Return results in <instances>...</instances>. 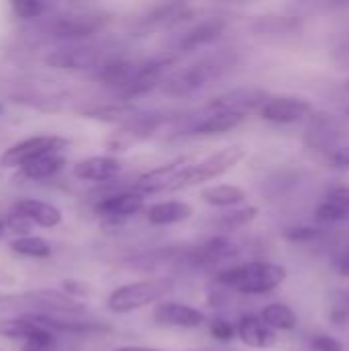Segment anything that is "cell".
<instances>
[{
    "instance_id": "18",
    "label": "cell",
    "mask_w": 349,
    "mask_h": 351,
    "mask_svg": "<svg viewBox=\"0 0 349 351\" xmlns=\"http://www.w3.org/2000/svg\"><path fill=\"white\" fill-rule=\"evenodd\" d=\"M14 212L21 214L23 218H27L31 222V226H41V228H56L62 224V212L60 208H56L49 202L43 199H35V197H25L19 199L14 206Z\"/></svg>"
},
{
    "instance_id": "5",
    "label": "cell",
    "mask_w": 349,
    "mask_h": 351,
    "mask_svg": "<svg viewBox=\"0 0 349 351\" xmlns=\"http://www.w3.org/2000/svg\"><path fill=\"white\" fill-rule=\"evenodd\" d=\"M245 156H247V148L241 146V144H232V146L220 148V150L208 154L206 158H202V160H197L193 165H187L179 173V177L175 179L171 191L187 189V187H193V185L218 179V177L226 175L228 171H232Z\"/></svg>"
},
{
    "instance_id": "11",
    "label": "cell",
    "mask_w": 349,
    "mask_h": 351,
    "mask_svg": "<svg viewBox=\"0 0 349 351\" xmlns=\"http://www.w3.org/2000/svg\"><path fill=\"white\" fill-rule=\"evenodd\" d=\"M39 325L47 327L49 331H62V333H76V335H88V333H109L111 327L107 323L82 317V313H47V315H35L31 317Z\"/></svg>"
},
{
    "instance_id": "6",
    "label": "cell",
    "mask_w": 349,
    "mask_h": 351,
    "mask_svg": "<svg viewBox=\"0 0 349 351\" xmlns=\"http://www.w3.org/2000/svg\"><path fill=\"white\" fill-rule=\"evenodd\" d=\"M68 146H70V140L62 138V136H51V134L31 136V138H25V140L12 144L10 148H6L0 156V165L4 169H21L35 158L53 154V152H62Z\"/></svg>"
},
{
    "instance_id": "34",
    "label": "cell",
    "mask_w": 349,
    "mask_h": 351,
    "mask_svg": "<svg viewBox=\"0 0 349 351\" xmlns=\"http://www.w3.org/2000/svg\"><path fill=\"white\" fill-rule=\"evenodd\" d=\"M210 335L216 339V341H222V343H228L230 339H234L237 335V327L224 319V317H216L212 323H210Z\"/></svg>"
},
{
    "instance_id": "8",
    "label": "cell",
    "mask_w": 349,
    "mask_h": 351,
    "mask_svg": "<svg viewBox=\"0 0 349 351\" xmlns=\"http://www.w3.org/2000/svg\"><path fill=\"white\" fill-rule=\"evenodd\" d=\"M47 68L53 70H64V72H78V70H91L99 68L103 64V53L101 49L93 45H70V47H60L43 58Z\"/></svg>"
},
{
    "instance_id": "37",
    "label": "cell",
    "mask_w": 349,
    "mask_h": 351,
    "mask_svg": "<svg viewBox=\"0 0 349 351\" xmlns=\"http://www.w3.org/2000/svg\"><path fill=\"white\" fill-rule=\"evenodd\" d=\"M62 290H64V294H68V296L74 298V300L88 294V286L82 284V282H78V280H66V282L62 284Z\"/></svg>"
},
{
    "instance_id": "30",
    "label": "cell",
    "mask_w": 349,
    "mask_h": 351,
    "mask_svg": "<svg viewBox=\"0 0 349 351\" xmlns=\"http://www.w3.org/2000/svg\"><path fill=\"white\" fill-rule=\"evenodd\" d=\"M10 251L27 259H47L51 255V245L41 237H19L10 243Z\"/></svg>"
},
{
    "instance_id": "12",
    "label": "cell",
    "mask_w": 349,
    "mask_h": 351,
    "mask_svg": "<svg viewBox=\"0 0 349 351\" xmlns=\"http://www.w3.org/2000/svg\"><path fill=\"white\" fill-rule=\"evenodd\" d=\"M189 165V158H177L171 160L167 165H160L156 169H150L146 173H142L136 183L134 189L140 195H148V193H160V191H171L175 179L179 177V173Z\"/></svg>"
},
{
    "instance_id": "35",
    "label": "cell",
    "mask_w": 349,
    "mask_h": 351,
    "mask_svg": "<svg viewBox=\"0 0 349 351\" xmlns=\"http://www.w3.org/2000/svg\"><path fill=\"white\" fill-rule=\"evenodd\" d=\"M311 350L313 351H344V346L339 339L327 333H319L311 337Z\"/></svg>"
},
{
    "instance_id": "26",
    "label": "cell",
    "mask_w": 349,
    "mask_h": 351,
    "mask_svg": "<svg viewBox=\"0 0 349 351\" xmlns=\"http://www.w3.org/2000/svg\"><path fill=\"white\" fill-rule=\"evenodd\" d=\"M66 165V158L62 152H53V154H45L41 158H35L31 162H27L25 167H21V175L29 181H45L56 177Z\"/></svg>"
},
{
    "instance_id": "24",
    "label": "cell",
    "mask_w": 349,
    "mask_h": 351,
    "mask_svg": "<svg viewBox=\"0 0 349 351\" xmlns=\"http://www.w3.org/2000/svg\"><path fill=\"white\" fill-rule=\"evenodd\" d=\"M191 16V6L187 2H163L152 6L146 16L144 25L150 27H171L177 23H183Z\"/></svg>"
},
{
    "instance_id": "36",
    "label": "cell",
    "mask_w": 349,
    "mask_h": 351,
    "mask_svg": "<svg viewBox=\"0 0 349 351\" xmlns=\"http://www.w3.org/2000/svg\"><path fill=\"white\" fill-rule=\"evenodd\" d=\"M29 228H31V222H29L27 218H23L21 214H16V212H12V214L6 218V230H12V232H16V234L27 237Z\"/></svg>"
},
{
    "instance_id": "31",
    "label": "cell",
    "mask_w": 349,
    "mask_h": 351,
    "mask_svg": "<svg viewBox=\"0 0 349 351\" xmlns=\"http://www.w3.org/2000/svg\"><path fill=\"white\" fill-rule=\"evenodd\" d=\"M257 216H259V208H257V206H245V208L230 210V212L222 214V216L216 220V224H218L220 230L232 232V230H239V228L249 226Z\"/></svg>"
},
{
    "instance_id": "27",
    "label": "cell",
    "mask_w": 349,
    "mask_h": 351,
    "mask_svg": "<svg viewBox=\"0 0 349 351\" xmlns=\"http://www.w3.org/2000/svg\"><path fill=\"white\" fill-rule=\"evenodd\" d=\"M41 329L43 325H39L31 317H6L0 321V337L21 341V343L35 337Z\"/></svg>"
},
{
    "instance_id": "25",
    "label": "cell",
    "mask_w": 349,
    "mask_h": 351,
    "mask_svg": "<svg viewBox=\"0 0 349 351\" xmlns=\"http://www.w3.org/2000/svg\"><path fill=\"white\" fill-rule=\"evenodd\" d=\"M200 197L204 204H208L212 208H237L247 199V191L239 185L220 183V185L204 187Z\"/></svg>"
},
{
    "instance_id": "39",
    "label": "cell",
    "mask_w": 349,
    "mask_h": 351,
    "mask_svg": "<svg viewBox=\"0 0 349 351\" xmlns=\"http://www.w3.org/2000/svg\"><path fill=\"white\" fill-rule=\"evenodd\" d=\"M329 197H337V199H344V202H349V185H337L333 189H329L327 193Z\"/></svg>"
},
{
    "instance_id": "29",
    "label": "cell",
    "mask_w": 349,
    "mask_h": 351,
    "mask_svg": "<svg viewBox=\"0 0 349 351\" xmlns=\"http://www.w3.org/2000/svg\"><path fill=\"white\" fill-rule=\"evenodd\" d=\"M315 218L319 224L323 226H331V224H349V202L337 199V197H325L317 210H315Z\"/></svg>"
},
{
    "instance_id": "3",
    "label": "cell",
    "mask_w": 349,
    "mask_h": 351,
    "mask_svg": "<svg viewBox=\"0 0 349 351\" xmlns=\"http://www.w3.org/2000/svg\"><path fill=\"white\" fill-rule=\"evenodd\" d=\"M306 144L321 158L339 171H349V136L341 123L329 113L317 115L306 132Z\"/></svg>"
},
{
    "instance_id": "44",
    "label": "cell",
    "mask_w": 349,
    "mask_h": 351,
    "mask_svg": "<svg viewBox=\"0 0 349 351\" xmlns=\"http://www.w3.org/2000/svg\"><path fill=\"white\" fill-rule=\"evenodd\" d=\"M2 111H4V105H2V101H0V115H2Z\"/></svg>"
},
{
    "instance_id": "17",
    "label": "cell",
    "mask_w": 349,
    "mask_h": 351,
    "mask_svg": "<svg viewBox=\"0 0 349 351\" xmlns=\"http://www.w3.org/2000/svg\"><path fill=\"white\" fill-rule=\"evenodd\" d=\"M121 173V165L113 156H88L74 165L72 175L78 181H93V183H105L115 179Z\"/></svg>"
},
{
    "instance_id": "28",
    "label": "cell",
    "mask_w": 349,
    "mask_h": 351,
    "mask_svg": "<svg viewBox=\"0 0 349 351\" xmlns=\"http://www.w3.org/2000/svg\"><path fill=\"white\" fill-rule=\"evenodd\" d=\"M259 319L276 333V331H294L298 327V317L296 313L282 304V302H272L267 306H263Z\"/></svg>"
},
{
    "instance_id": "4",
    "label": "cell",
    "mask_w": 349,
    "mask_h": 351,
    "mask_svg": "<svg viewBox=\"0 0 349 351\" xmlns=\"http://www.w3.org/2000/svg\"><path fill=\"white\" fill-rule=\"evenodd\" d=\"M173 288H175V280L171 278H150V280L130 282V284L115 288L109 294L107 306L111 313L130 315V313H136L140 308L160 302L165 296L173 292Z\"/></svg>"
},
{
    "instance_id": "21",
    "label": "cell",
    "mask_w": 349,
    "mask_h": 351,
    "mask_svg": "<svg viewBox=\"0 0 349 351\" xmlns=\"http://www.w3.org/2000/svg\"><path fill=\"white\" fill-rule=\"evenodd\" d=\"M245 119H247V115H243V113L210 111L197 123L191 125V134L193 136H206V138H210V136H222V134L239 128Z\"/></svg>"
},
{
    "instance_id": "7",
    "label": "cell",
    "mask_w": 349,
    "mask_h": 351,
    "mask_svg": "<svg viewBox=\"0 0 349 351\" xmlns=\"http://www.w3.org/2000/svg\"><path fill=\"white\" fill-rule=\"evenodd\" d=\"M107 23L109 14L103 10H70L49 23V33L58 39L80 41L101 31Z\"/></svg>"
},
{
    "instance_id": "20",
    "label": "cell",
    "mask_w": 349,
    "mask_h": 351,
    "mask_svg": "<svg viewBox=\"0 0 349 351\" xmlns=\"http://www.w3.org/2000/svg\"><path fill=\"white\" fill-rule=\"evenodd\" d=\"M237 335L241 337V341L245 346L257 348V350L274 348L278 341L276 333L257 315H243L239 325H237Z\"/></svg>"
},
{
    "instance_id": "16",
    "label": "cell",
    "mask_w": 349,
    "mask_h": 351,
    "mask_svg": "<svg viewBox=\"0 0 349 351\" xmlns=\"http://www.w3.org/2000/svg\"><path fill=\"white\" fill-rule=\"evenodd\" d=\"M80 115L86 117V119H95V121H103V123H113V125L125 128L128 123H132L140 115V109L134 103H128V101L91 103V105L80 109Z\"/></svg>"
},
{
    "instance_id": "32",
    "label": "cell",
    "mask_w": 349,
    "mask_h": 351,
    "mask_svg": "<svg viewBox=\"0 0 349 351\" xmlns=\"http://www.w3.org/2000/svg\"><path fill=\"white\" fill-rule=\"evenodd\" d=\"M49 6L41 0H12L10 2V10L14 16L23 19V21H35L39 16H43V12Z\"/></svg>"
},
{
    "instance_id": "19",
    "label": "cell",
    "mask_w": 349,
    "mask_h": 351,
    "mask_svg": "<svg viewBox=\"0 0 349 351\" xmlns=\"http://www.w3.org/2000/svg\"><path fill=\"white\" fill-rule=\"evenodd\" d=\"M193 216V206L183 199H165L146 208V220L152 226H173L189 220Z\"/></svg>"
},
{
    "instance_id": "22",
    "label": "cell",
    "mask_w": 349,
    "mask_h": 351,
    "mask_svg": "<svg viewBox=\"0 0 349 351\" xmlns=\"http://www.w3.org/2000/svg\"><path fill=\"white\" fill-rule=\"evenodd\" d=\"M138 70V64L134 62H125V60H109V62H103L99 68H97V80L115 90L117 95L132 82L134 74Z\"/></svg>"
},
{
    "instance_id": "42",
    "label": "cell",
    "mask_w": 349,
    "mask_h": 351,
    "mask_svg": "<svg viewBox=\"0 0 349 351\" xmlns=\"http://www.w3.org/2000/svg\"><path fill=\"white\" fill-rule=\"evenodd\" d=\"M4 232H6V218L0 216V239L4 237Z\"/></svg>"
},
{
    "instance_id": "40",
    "label": "cell",
    "mask_w": 349,
    "mask_h": 351,
    "mask_svg": "<svg viewBox=\"0 0 349 351\" xmlns=\"http://www.w3.org/2000/svg\"><path fill=\"white\" fill-rule=\"evenodd\" d=\"M337 271H339L341 276H346V278H349V253H346V255H344V257L339 259Z\"/></svg>"
},
{
    "instance_id": "14",
    "label": "cell",
    "mask_w": 349,
    "mask_h": 351,
    "mask_svg": "<svg viewBox=\"0 0 349 351\" xmlns=\"http://www.w3.org/2000/svg\"><path fill=\"white\" fill-rule=\"evenodd\" d=\"M239 253H241V249L232 239L218 234V237L208 239L204 245L191 249L189 263L195 267H214V265L232 261Z\"/></svg>"
},
{
    "instance_id": "10",
    "label": "cell",
    "mask_w": 349,
    "mask_h": 351,
    "mask_svg": "<svg viewBox=\"0 0 349 351\" xmlns=\"http://www.w3.org/2000/svg\"><path fill=\"white\" fill-rule=\"evenodd\" d=\"M269 99V93L259 86H237L208 103L210 111H230L247 115L253 109H261V105Z\"/></svg>"
},
{
    "instance_id": "23",
    "label": "cell",
    "mask_w": 349,
    "mask_h": 351,
    "mask_svg": "<svg viewBox=\"0 0 349 351\" xmlns=\"http://www.w3.org/2000/svg\"><path fill=\"white\" fill-rule=\"evenodd\" d=\"M224 21L222 19H208V21H202L200 25L191 27L177 43L179 51H193L197 47H204L212 41H216L222 31H224Z\"/></svg>"
},
{
    "instance_id": "1",
    "label": "cell",
    "mask_w": 349,
    "mask_h": 351,
    "mask_svg": "<svg viewBox=\"0 0 349 351\" xmlns=\"http://www.w3.org/2000/svg\"><path fill=\"white\" fill-rule=\"evenodd\" d=\"M288 278L286 267L272 261H249L218 269L216 282L239 294L261 296L278 290Z\"/></svg>"
},
{
    "instance_id": "43",
    "label": "cell",
    "mask_w": 349,
    "mask_h": 351,
    "mask_svg": "<svg viewBox=\"0 0 349 351\" xmlns=\"http://www.w3.org/2000/svg\"><path fill=\"white\" fill-rule=\"evenodd\" d=\"M341 304H346L349 308V290H346V292L341 294Z\"/></svg>"
},
{
    "instance_id": "9",
    "label": "cell",
    "mask_w": 349,
    "mask_h": 351,
    "mask_svg": "<svg viewBox=\"0 0 349 351\" xmlns=\"http://www.w3.org/2000/svg\"><path fill=\"white\" fill-rule=\"evenodd\" d=\"M261 117L269 123H280V125H288V123H296L302 121L306 117H311L313 113V105L302 99V97H292V95H276L269 97L261 109H259Z\"/></svg>"
},
{
    "instance_id": "2",
    "label": "cell",
    "mask_w": 349,
    "mask_h": 351,
    "mask_svg": "<svg viewBox=\"0 0 349 351\" xmlns=\"http://www.w3.org/2000/svg\"><path fill=\"white\" fill-rule=\"evenodd\" d=\"M234 64V58L230 53H216L202 58L189 66L177 68L169 74H165L160 88L171 97H189L206 88L216 78L224 76Z\"/></svg>"
},
{
    "instance_id": "13",
    "label": "cell",
    "mask_w": 349,
    "mask_h": 351,
    "mask_svg": "<svg viewBox=\"0 0 349 351\" xmlns=\"http://www.w3.org/2000/svg\"><path fill=\"white\" fill-rule=\"evenodd\" d=\"M142 210H146V202H144V195L136 191H119V193L107 195L95 206V212L99 214V218L109 220V222L132 218L140 214Z\"/></svg>"
},
{
    "instance_id": "38",
    "label": "cell",
    "mask_w": 349,
    "mask_h": 351,
    "mask_svg": "<svg viewBox=\"0 0 349 351\" xmlns=\"http://www.w3.org/2000/svg\"><path fill=\"white\" fill-rule=\"evenodd\" d=\"M349 321V308L346 304H341V306H335L333 308V323H348Z\"/></svg>"
},
{
    "instance_id": "15",
    "label": "cell",
    "mask_w": 349,
    "mask_h": 351,
    "mask_svg": "<svg viewBox=\"0 0 349 351\" xmlns=\"http://www.w3.org/2000/svg\"><path fill=\"white\" fill-rule=\"evenodd\" d=\"M152 319L158 325L181 329H195L206 323V315L200 308L181 302H158L152 311Z\"/></svg>"
},
{
    "instance_id": "41",
    "label": "cell",
    "mask_w": 349,
    "mask_h": 351,
    "mask_svg": "<svg viewBox=\"0 0 349 351\" xmlns=\"http://www.w3.org/2000/svg\"><path fill=\"white\" fill-rule=\"evenodd\" d=\"M113 351H160L154 350V348H142V346H123V348H117Z\"/></svg>"
},
{
    "instance_id": "45",
    "label": "cell",
    "mask_w": 349,
    "mask_h": 351,
    "mask_svg": "<svg viewBox=\"0 0 349 351\" xmlns=\"http://www.w3.org/2000/svg\"><path fill=\"white\" fill-rule=\"evenodd\" d=\"M346 88H348V90H349V80H348V82H346Z\"/></svg>"
},
{
    "instance_id": "33",
    "label": "cell",
    "mask_w": 349,
    "mask_h": 351,
    "mask_svg": "<svg viewBox=\"0 0 349 351\" xmlns=\"http://www.w3.org/2000/svg\"><path fill=\"white\" fill-rule=\"evenodd\" d=\"M325 234V230L321 226H290L284 230V239L292 241V243H313V241H319L321 237Z\"/></svg>"
}]
</instances>
